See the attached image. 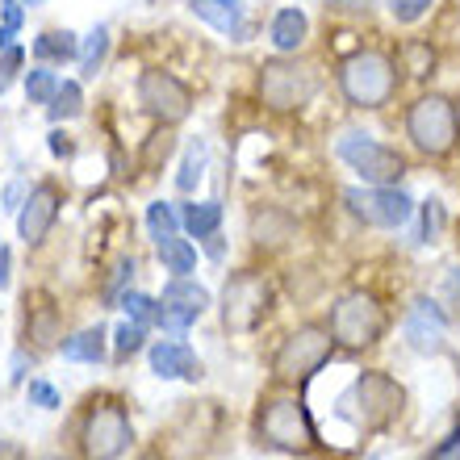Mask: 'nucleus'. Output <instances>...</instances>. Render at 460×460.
I'll use <instances>...</instances> for the list:
<instances>
[{"mask_svg":"<svg viewBox=\"0 0 460 460\" xmlns=\"http://www.w3.org/2000/svg\"><path fill=\"white\" fill-rule=\"evenodd\" d=\"M209 305H214V297H209L206 285H197V280H189V277H172L168 285H164V297H159V310H164V314H159V327L172 331V335H184Z\"/></svg>","mask_w":460,"mask_h":460,"instance_id":"f8f14e48","label":"nucleus"},{"mask_svg":"<svg viewBox=\"0 0 460 460\" xmlns=\"http://www.w3.org/2000/svg\"><path fill=\"white\" fill-rule=\"evenodd\" d=\"M335 155L364 184H398L411 172V164H406V155H402L398 146H385L381 138H373V134H364V130L343 134L340 143H335Z\"/></svg>","mask_w":460,"mask_h":460,"instance_id":"20e7f679","label":"nucleus"},{"mask_svg":"<svg viewBox=\"0 0 460 460\" xmlns=\"http://www.w3.org/2000/svg\"><path fill=\"white\" fill-rule=\"evenodd\" d=\"M406 138L419 155L444 159L460 146V113L444 93H427L406 110Z\"/></svg>","mask_w":460,"mask_h":460,"instance_id":"f03ea898","label":"nucleus"},{"mask_svg":"<svg viewBox=\"0 0 460 460\" xmlns=\"http://www.w3.org/2000/svg\"><path fill=\"white\" fill-rule=\"evenodd\" d=\"M431 4H436V0H385L389 17H394L398 25H414V22H423L427 13H431Z\"/></svg>","mask_w":460,"mask_h":460,"instance_id":"c756f323","label":"nucleus"},{"mask_svg":"<svg viewBox=\"0 0 460 460\" xmlns=\"http://www.w3.org/2000/svg\"><path fill=\"white\" fill-rule=\"evenodd\" d=\"M335 356V335L323 327H297L272 356V373L280 381H310Z\"/></svg>","mask_w":460,"mask_h":460,"instance_id":"1a4fd4ad","label":"nucleus"},{"mask_svg":"<svg viewBox=\"0 0 460 460\" xmlns=\"http://www.w3.org/2000/svg\"><path fill=\"white\" fill-rule=\"evenodd\" d=\"M25 4L22 0H0V25H9V30H22L25 25Z\"/></svg>","mask_w":460,"mask_h":460,"instance_id":"c9c22d12","label":"nucleus"},{"mask_svg":"<svg viewBox=\"0 0 460 460\" xmlns=\"http://www.w3.org/2000/svg\"><path fill=\"white\" fill-rule=\"evenodd\" d=\"M59 209H63V189L55 181H38L30 189V197L22 201V209H17V239L25 247L47 243V234L59 222Z\"/></svg>","mask_w":460,"mask_h":460,"instance_id":"ddd939ff","label":"nucleus"},{"mask_svg":"<svg viewBox=\"0 0 460 460\" xmlns=\"http://www.w3.org/2000/svg\"><path fill=\"white\" fill-rule=\"evenodd\" d=\"M222 226V201H184L181 206V230L193 239H209Z\"/></svg>","mask_w":460,"mask_h":460,"instance_id":"412c9836","label":"nucleus"},{"mask_svg":"<svg viewBox=\"0 0 460 460\" xmlns=\"http://www.w3.org/2000/svg\"><path fill=\"white\" fill-rule=\"evenodd\" d=\"M252 234H255V243H285L293 234V222L280 209H260L252 218Z\"/></svg>","mask_w":460,"mask_h":460,"instance_id":"bb28decb","label":"nucleus"},{"mask_svg":"<svg viewBox=\"0 0 460 460\" xmlns=\"http://www.w3.org/2000/svg\"><path fill=\"white\" fill-rule=\"evenodd\" d=\"M348 402L360 406L364 427H385L389 419H398V411H402V389H398V381H389L385 373H360L348 394Z\"/></svg>","mask_w":460,"mask_h":460,"instance_id":"4468645a","label":"nucleus"},{"mask_svg":"<svg viewBox=\"0 0 460 460\" xmlns=\"http://www.w3.org/2000/svg\"><path fill=\"white\" fill-rule=\"evenodd\" d=\"M255 93L264 101V110L272 113H297L305 110L318 93V72L297 55H277L260 67V80H255Z\"/></svg>","mask_w":460,"mask_h":460,"instance_id":"7ed1b4c3","label":"nucleus"},{"mask_svg":"<svg viewBox=\"0 0 460 460\" xmlns=\"http://www.w3.org/2000/svg\"><path fill=\"white\" fill-rule=\"evenodd\" d=\"M159 260H164L172 277H189L197 268V247L189 239H181V234H172V239L159 243Z\"/></svg>","mask_w":460,"mask_h":460,"instance_id":"393cba45","label":"nucleus"},{"mask_svg":"<svg viewBox=\"0 0 460 460\" xmlns=\"http://www.w3.org/2000/svg\"><path fill=\"white\" fill-rule=\"evenodd\" d=\"M143 460H159V456H155V452H146V456H143Z\"/></svg>","mask_w":460,"mask_h":460,"instance_id":"49530a36","label":"nucleus"},{"mask_svg":"<svg viewBox=\"0 0 460 460\" xmlns=\"http://www.w3.org/2000/svg\"><path fill=\"white\" fill-rule=\"evenodd\" d=\"M130 444H134V427H130L126 406L113 398L93 402V411H88L84 423H80V448H84V456L88 460H118L130 452Z\"/></svg>","mask_w":460,"mask_h":460,"instance_id":"39448f33","label":"nucleus"},{"mask_svg":"<svg viewBox=\"0 0 460 460\" xmlns=\"http://www.w3.org/2000/svg\"><path fill=\"white\" fill-rule=\"evenodd\" d=\"M427 460H460V427H452L448 436H444V444L431 448V456Z\"/></svg>","mask_w":460,"mask_h":460,"instance_id":"e433bc0d","label":"nucleus"},{"mask_svg":"<svg viewBox=\"0 0 460 460\" xmlns=\"http://www.w3.org/2000/svg\"><path fill=\"white\" fill-rule=\"evenodd\" d=\"M42 460H63V456H42Z\"/></svg>","mask_w":460,"mask_h":460,"instance_id":"de8ad7c7","label":"nucleus"},{"mask_svg":"<svg viewBox=\"0 0 460 460\" xmlns=\"http://www.w3.org/2000/svg\"><path fill=\"white\" fill-rule=\"evenodd\" d=\"M75 55H80V34H72V30H42L34 38V59L47 63V67L72 63Z\"/></svg>","mask_w":460,"mask_h":460,"instance_id":"aec40b11","label":"nucleus"},{"mask_svg":"<svg viewBox=\"0 0 460 460\" xmlns=\"http://www.w3.org/2000/svg\"><path fill=\"white\" fill-rule=\"evenodd\" d=\"M130 277H134V260H121V264H118V277H113V285H110V297H113V302L121 297V285H126Z\"/></svg>","mask_w":460,"mask_h":460,"instance_id":"58836bf2","label":"nucleus"},{"mask_svg":"<svg viewBox=\"0 0 460 460\" xmlns=\"http://www.w3.org/2000/svg\"><path fill=\"white\" fill-rule=\"evenodd\" d=\"M13 38H17V30H9V25H0V50L13 47Z\"/></svg>","mask_w":460,"mask_h":460,"instance_id":"c03bdc74","label":"nucleus"},{"mask_svg":"<svg viewBox=\"0 0 460 460\" xmlns=\"http://www.w3.org/2000/svg\"><path fill=\"white\" fill-rule=\"evenodd\" d=\"M305 38H310V17H305V9L285 4V9L272 13V22H268V42L277 47V55H297V50L305 47Z\"/></svg>","mask_w":460,"mask_h":460,"instance_id":"a211bd4d","label":"nucleus"},{"mask_svg":"<svg viewBox=\"0 0 460 460\" xmlns=\"http://www.w3.org/2000/svg\"><path fill=\"white\" fill-rule=\"evenodd\" d=\"M110 47H113V38H110V25L105 22L93 25V30L80 38V55H75V63H80V80H97L101 67H105V59H110Z\"/></svg>","mask_w":460,"mask_h":460,"instance_id":"6ab92c4d","label":"nucleus"},{"mask_svg":"<svg viewBox=\"0 0 460 460\" xmlns=\"http://www.w3.org/2000/svg\"><path fill=\"white\" fill-rule=\"evenodd\" d=\"M25 184L17 181V184H9V189H4V197H0V201H4V209H22V201H25Z\"/></svg>","mask_w":460,"mask_h":460,"instance_id":"ea45409f","label":"nucleus"},{"mask_svg":"<svg viewBox=\"0 0 460 460\" xmlns=\"http://www.w3.org/2000/svg\"><path fill=\"white\" fill-rule=\"evenodd\" d=\"M0 460H22V448H17V444H4V439H0Z\"/></svg>","mask_w":460,"mask_h":460,"instance_id":"37998d69","label":"nucleus"},{"mask_svg":"<svg viewBox=\"0 0 460 460\" xmlns=\"http://www.w3.org/2000/svg\"><path fill=\"white\" fill-rule=\"evenodd\" d=\"M80 113H84V84L80 80H59V88H55V97L47 105V118L59 126V121H72Z\"/></svg>","mask_w":460,"mask_h":460,"instance_id":"b1692460","label":"nucleus"},{"mask_svg":"<svg viewBox=\"0 0 460 460\" xmlns=\"http://www.w3.org/2000/svg\"><path fill=\"white\" fill-rule=\"evenodd\" d=\"M47 146H50V155H55V159H72V155H75L72 134H67V130H59V126H55V130L47 134Z\"/></svg>","mask_w":460,"mask_h":460,"instance_id":"f704fd0d","label":"nucleus"},{"mask_svg":"<svg viewBox=\"0 0 460 460\" xmlns=\"http://www.w3.org/2000/svg\"><path fill=\"white\" fill-rule=\"evenodd\" d=\"M343 206L351 218L376 230H398L414 218V197L398 184H364V189H343Z\"/></svg>","mask_w":460,"mask_h":460,"instance_id":"6e6552de","label":"nucleus"},{"mask_svg":"<svg viewBox=\"0 0 460 460\" xmlns=\"http://www.w3.org/2000/svg\"><path fill=\"white\" fill-rule=\"evenodd\" d=\"M206 168H209V143L206 138H193V143L184 146V155H181L176 189H181V193H197V184L206 181Z\"/></svg>","mask_w":460,"mask_h":460,"instance_id":"5701e85b","label":"nucleus"},{"mask_svg":"<svg viewBox=\"0 0 460 460\" xmlns=\"http://www.w3.org/2000/svg\"><path fill=\"white\" fill-rule=\"evenodd\" d=\"M146 360H151V373L159 381H197L201 376V360H197V351L181 340H159L151 343L146 351Z\"/></svg>","mask_w":460,"mask_h":460,"instance_id":"dca6fc26","label":"nucleus"},{"mask_svg":"<svg viewBox=\"0 0 460 460\" xmlns=\"http://www.w3.org/2000/svg\"><path fill=\"white\" fill-rule=\"evenodd\" d=\"M444 230V206L439 201H427L423 206V230H419V243H431Z\"/></svg>","mask_w":460,"mask_h":460,"instance_id":"72a5a7b5","label":"nucleus"},{"mask_svg":"<svg viewBox=\"0 0 460 460\" xmlns=\"http://www.w3.org/2000/svg\"><path fill=\"white\" fill-rule=\"evenodd\" d=\"M146 234H151V243H164L172 239V234H181V209L172 206V201H151L146 206Z\"/></svg>","mask_w":460,"mask_h":460,"instance_id":"a878e982","label":"nucleus"},{"mask_svg":"<svg viewBox=\"0 0 460 460\" xmlns=\"http://www.w3.org/2000/svg\"><path fill=\"white\" fill-rule=\"evenodd\" d=\"M25 398H30V406H38V411H59L63 406L59 389L50 385V381H30V385H25Z\"/></svg>","mask_w":460,"mask_h":460,"instance_id":"473e14b6","label":"nucleus"},{"mask_svg":"<svg viewBox=\"0 0 460 460\" xmlns=\"http://www.w3.org/2000/svg\"><path fill=\"white\" fill-rule=\"evenodd\" d=\"M260 436L280 452H305L318 448V431H314V419L305 411L302 398H268L264 411H260Z\"/></svg>","mask_w":460,"mask_h":460,"instance_id":"423d86ee","label":"nucleus"},{"mask_svg":"<svg viewBox=\"0 0 460 460\" xmlns=\"http://www.w3.org/2000/svg\"><path fill=\"white\" fill-rule=\"evenodd\" d=\"M121 302V310L130 314V323H138V327H159V302L155 297H146V293H121L118 297Z\"/></svg>","mask_w":460,"mask_h":460,"instance_id":"c85d7f7f","label":"nucleus"},{"mask_svg":"<svg viewBox=\"0 0 460 460\" xmlns=\"http://www.w3.org/2000/svg\"><path fill=\"white\" fill-rule=\"evenodd\" d=\"M189 13L197 22H206L214 34L230 38V42H247L252 38V22H247V4L243 0H189Z\"/></svg>","mask_w":460,"mask_h":460,"instance_id":"2eb2a0df","label":"nucleus"},{"mask_svg":"<svg viewBox=\"0 0 460 460\" xmlns=\"http://www.w3.org/2000/svg\"><path fill=\"white\" fill-rule=\"evenodd\" d=\"M25 9H42V4H47V0H22Z\"/></svg>","mask_w":460,"mask_h":460,"instance_id":"a18cd8bd","label":"nucleus"},{"mask_svg":"<svg viewBox=\"0 0 460 460\" xmlns=\"http://www.w3.org/2000/svg\"><path fill=\"white\" fill-rule=\"evenodd\" d=\"M340 93L351 110H385L398 97V63L376 47L356 50L340 63Z\"/></svg>","mask_w":460,"mask_h":460,"instance_id":"f257e3e1","label":"nucleus"},{"mask_svg":"<svg viewBox=\"0 0 460 460\" xmlns=\"http://www.w3.org/2000/svg\"><path fill=\"white\" fill-rule=\"evenodd\" d=\"M143 340H146V327H138V323H121V327L113 331V348H118V360L134 356V351H143Z\"/></svg>","mask_w":460,"mask_h":460,"instance_id":"7c9ffc66","label":"nucleus"},{"mask_svg":"<svg viewBox=\"0 0 460 460\" xmlns=\"http://www.w3.org/2000/svg\"><path fill=\"white\" fill-rule=\"evenodd\" d=\"M105 348H110V343H105V327H88L59 343L63 360H75V364H101L105 360Z\"/></svg>","mask_w":460,"mask_h":460,"instance_id":"4be33fe9","label":"nucleus"},{"mask_svg":"<svg viewBox=\"0 0 460 460\" xmlns=\"http://www.w3.org/2000/svg\"><path fill=\"white\" fill-rule=\"evenodd\" d=\"M50 331H55V314H50V310H42V314H38V323H34V335L47 343V340H55Z\"/></svg>","mask_w":460,"mask_h":460,"instance_id":"a19ab883","label":"nucleus"},{"mask_svg":"<svg viewBox=\"0 0 460 460\" xmlns=\"http://www.w3.org/2000/svg\"><path fill=\"white\" fill-rule=\"evenodd\" d=\"M444 314H439L436 302H427V297H419V302L411 305V318H406V340H411L414 351H423V356H431V351L444 348Z\"/></svg>","mask_w":460,"mask_h":460,"instance_id":"f3484780","label":"nucleus"},{"mask_svg":"<svg viewBox=\"0 0 460 460\" xmlns=\"http://www.w3.org/2000/svg\"><path fill=\"white\" fill-rule=\"evenodd\" d=\"M138 105H143L159 126H181L189 113H193V88L184 84L176 72H164V67H146L138 75Z\"/></svg>","mask_w":460,"mask_h":460,"instance_id":"9d476101","label":"nucleus"},{"mask_svg":"<svg viewBox=\"0 0 460 460\" xmlns=\"http://www.w3.org/2000/svg\"><path fill=\"white\" fill-rule=\"evenodd\" d=\"M268 305H272V289H268V280L260 272H234L226 280L222 318H226L230 331H252L268 314Z\"/></svg>","mask_w":460,"mask_h":460,"instance_id":"9b49d317","label":"nucleus"},{"mask_svg":"<svg viewBox=\"0 0 460 460\" xmlns=\"http://www.w3.org/2000/svg\"><path fill=\"white\" fill-rule=\"evenodd\" d=\"M0 289H9V247H0Z\"/></svg>","mask_w":460,"mask_h":460,"instance_id":"79ce46f5","label":"nucleus"},{"mask_svg":"<svg viewBox=\"0 0 460 460\" xmlns=\"http://www.w3.org/2000/svg\"><path fill=\"white\" fill-rule=\"evenodd\" d=\"M55 88H59V75H55V67H47V63H38V67L25 72V101H30V105H42V110H47L50 97H55Z\"/></svg>","mask_w":460,"mask_h":460,"instance_id":"cd10ccee","label":"nucleus"},{"mask_svg":"<svg viewBox=\"0 0 460 460\" xmlns=\"http://www.w3.org/2000/svg\"><path fill=\"white\" fill-rule=\"evenodd\" d=\"M22 63H25V50L13 42L9 50H0V97L13 88V80L22 75Z\"/></svg>","mask_w":460,"mask_h":460,"instance_id":"2f4dec72","label":"nucleus"},{"mask_svg":"<svg viewBox=\"0 0 460 460\" xmlns=\"http://www.w3.org/2000/svg\"><path fill=\"white\" fill-rule=\"evenodd\" d=\"M331 335H335V343H343L351 351L373 348L385 335V310H381V302L373 293L364 289L343 293L335 302V310H331Z\"/></svg>","mask_w":460,"mask_h":460,"instance_id":"0eeeda50","label":"nucleus"},{"mask_svg":"<svg viewBox=\"0 0 460 460\" xmlns=\"http://www.w3.org/2000/svg\"><path fill=\"white\" fill-rule=\"evenodd\" d=\"M376 0H327V9L335 13H351V17H364V13H373Z\"/></svg>","mask_w":460,"mask_h":460,"instance_id":"4c0bfd02","label":"nucleus"}]
</instances>
